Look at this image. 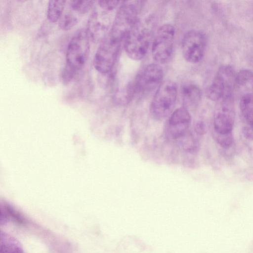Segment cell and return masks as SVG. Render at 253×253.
Masks as SVG:
<instances>
[{"label":"cell","instance_id":"cell-2","mask_svg":"<svg viewBox=\"0 0 253 253\" xmlns=\"http://www.w3.org/2000/svg\"><path fill=\"white\" fill-rule=\"evenodd\" d=\"M153 19H138L126 36L124 46L131 59L139 60L146 54L153 36Z\"/></svg>","mask_w":253,"mask_h":253},{"label":"cell","instance_id":"cell-3","mask_svg":"<svg viewBox=\"0 0 253 253\" xmlns=\"http://www.w3.org/2000/svg\"><path fill=\"white\" fill-rule=\"evenodd\" d=\"M177 95L175 83L166 81L158 87L152 100L150 111L152 117L162 121L173 112Z\"/></svg>","mask_w":253,"mask_h":253},{"label":"cell","instance_id":"cell-12","mask_svg":"<svg viewBox=\"0 0 253 253\" xmlns=\"http://www.w3.org/2000/svg\"><path fill=\"white\" fill-rule=\"evenodd\" d=\"M234 92L243 96L253 94V71L243 69L236 73Z\"/></svg>","mask_w":253,"mask_h":253},{"label":"cell","instance_id":"cell-11","mask_svg":"<svg viewBox=\"0 0 253 253\" xmlns=\"http://www.w3.org/2000/svg\"><path fill=\"white\" fill-rule=\"evenodd\" d=\"M191 117L189 111L184 107L177 108L170 115L167 124V133L172 139H179L187 133Z\"/></svg>","mask_w":253,"mask_h":253},{"label":"cell","instance_id":"cell-1","mask_svg":"<svg viewBox=\"0 0 253 253\" xmlns=\"http://www.w3.org/2000/svg\"><path fill=\"white\" fill-rule=\"evenodd\" d=\"M89 39L87 29L81 28L70 39L67 47L66 65L62 74L64 84L70 83L85 65L90 50Z\"/></svg>","mask_w":253,"mask_h":253},{"label":"cell","instance_id":"cell-13","mask_svg":"<svg viewBox=\"0 0 253 253\" xmlns=\"http://www.w3.org/2000/svg\"><path fill=\"white\" fill-rule=\"evenodd\" d=\"M87 30L90 38L95 42H100L108 33L107 26L99 20L98 13L95 11L90 15Z\"/></svg>","mask_w":253,"mask_h":253},{"label":"cell","instance_id":"cell-22","mask_svg":"<svg viewBox=\"0 0 253 253\" xmlns=\"http://www.w3.org/2000/svg\"><path fill=\"white\" fill-rule=\"evenodd\" d=\"M120 1L118 0H101L98 1L99 6L105 10H112L118 5Z\"/></svg>","mask_w":253,"mask_h":253},{"label":"cell","instance_id":"cell-24","mask_svg":"<svg viewBox=\"0 0 253 253\" xmlns=\"http://www.w3.org/2000/svg\"><path fill=\"white\" fill-rule=\"evenodd\" d=\"M195 130L199 135H204L207 132L206 125L203 122H198L195 125Z\"/></svg>","mask_w":253,"mask_h":253},{"label":"cell","instance_id":"cell-18","mask_svg":"<svg viewBox=\"0 0 253 253\" xmlns=\"http://www.w3.org/2000/svg\"><path fill=\"white\" fill-rule=\"evenodd\" d=\"M10 220H13L15 222L20 223H24L25 221L24 219L10 208L6 207H1L0 219V225H5Z\"/></svg>","mask_w":253,"mask_h":253},{"label":"cell","instance_id":"cell-5","mask_svg":"<svg viewBox=\"0 0 253 253\" xmlns=\"http://www.w3.org/2000/svg\"><path fill=\"white\" fill-rule=\"evenodd\" d=\"M236 73L230 65H224L218 69L211 83L207 87L206 94L212 101L233 97Z\"/></svg>","mask_w":253,"mask_h":253},{"label":"cell","instance_id":"cell-19","mask_svg":"<svg viewBox=\"0 0 253 253\" xmlns=\"http://www.w3.org/2000/svg\"><path fill=\"white\" fill-rule=\"evenodd\" d=\"M78 21V17L70 12L62 14L59 20V27L63 30L67 31L72 29Z\"/></svg>","mask_w":253,"mask_h":253},{"label":"cell","instance_id":"cell-6","mask_svg":"<svg viewBox=\"0 0 253 253\" xmlns=\"http://www.w3.org/2000/svg\"><path fill=\"white\" fill-rule=\"evenodd\" d=\"M122 43L107 33L100 42L94 57V66L98 72L106 74L112 69Z\"/></svg>","mask_w":253,"mask_h":253},{"label":"cell","instance_id":"cell-7","mask_svg":"<svg viewBox=\"0 0 253 253\" xmlns=\"http://www.w3.org/2000/svg\"><path fill=\"white\" fill-rule=\"evenodd\" d=\"M174 36L175 29L170 24L163 25L158 29L152 45V55L158 63L164 64L170 59Z\"/></svg>","mask_w":253,"mask_h":253},{"label":"cell","instance_id":"cell-16","mask_svg":"<svg viewBox=\"0 0 253 253\" xmlns=\"http://www.w3.org/2000/svg\"><path fill=\"white\" fill-rule=\"evenodd\" d=\"M240 108L245 125L253 126V94L241 97Z\"/></svg>","mask_w":253,"mask_h":253},{"label":"cell","instance_id":"cell-4","mask_svg":"<svg viewBox=\"0 0 253 253\" xmlns=\"http://www.w3.org/2000/svg\"><path fill=\"white\" fill-rule=\"evenodd\" d=\"M139 1H124L119 7L108 34L124 43L128 32L138 20Z\"/></svg>","mask_w":253,"mask_h":253},{"label":"cell","instance_id":"cell-17","mask_svg":"<svg viewBox=\"0 0 253 253\" xmlns=\"http://www.w3.org/2000/svg\"><path fill=\"white\" fill-rule=\"evenodd\" d=\"M66 1L64 0H49L48 2L46 15L51 22L59 20L62 15Z\"/></svg>","mask_w":253,"mask_h":253},{"label":"cell","instance_id":"cell-20","mask_svg":"<svg viewBox=\"0 0 253 253\" xmlns=\"http://www.w3.org/2000/svg\"><path fill=\"white\" fill-rule=\"evenodd\" d=\"M94 1L73 0L70 1V8L80 14L87 12L92 7Z\"/></svg>","mask_w":253,"mask_h":253},{"label":"cell","instance_id":"cell-23","mask_svg":"<svg viewBox=\"0 0 253 253\" xmlns=\"http://www.w3.org/2000/svg\"><path fill=\"white\" fill-rule=\"evenodd\" d=\"M242 131L246 139L253 141V126L245 125L242 128Z\"/></svg>","mask_w":253,"mask_h":253},{"label":"cell","instance_id":"cell-15","mask_svg":"<svg viewBox=\"0 0 253 253\" xmlns=\"http://www.w3.org/2000/svg\"><path fill=\"white\" fill-rule=\"evenodd\" d=\"M0 253H24L19 241L14 237L1 231L0 235Z\"/></svg>","mask_w":253,"mask_h":253},{"label":"cell","instance_id":"cell-21","mask_svg":"<svg viewBox=\"0 0 253 253\" xmlns=\"http://www.w3.org/2000/svg\"><path fill=\"white\" fill-rule=\"evenodd\" d=\"M213 135L217 143L223 148H229L233 144L234 137L232 132L218 133L214 131Z\"/></svg>","mask_w":253,"mask_h":253},{"label":"cell","instance_id":"cell-14","mask_svg":"<svg viewBox=\"0 0 253 253\" xmlns=\"http://www.w3.org/2000/svg\"><path fill=\"white\" fill-rule=\"evenodd\" d=\"M184 107L188 110L196 107L200 102L202 91L200 87L193 83H186L181 88Z\"/></svg>","mask_w":253,"mask_h":253},{"label":"cell","instance_id":"cell-9","mask_svg":"<svg viewBox=\"0 0 253 253\" xmlns=\"http://www.w3.org/2000/svg\"><path fill=\"white\" fill-rule=\"evenodd\" d=\"M207 39L202 32L195 30L187 31L182 41V50L185 59L191 63L200 62L204 56Z\"/></svg>","mask_w":253,"mask_h":253},{"label":"cell","instance_id":"cell-10","mask_svg":"<svg viewBox=\"0 0 253 253\" xmlns=\"http://www.w3.org/2000/svg\"><path fill=\"white\" fill-rule=\"evenodd\" d=\"M218 102L213 118L214 131L218 133L231 132L235 116L233 97L225 98Z\"/></svg>","mask_w":253,"mask_h":253},{"label":"cell","instance_id":"cell-8","mask_svg":"<svg viewBox=\"0 0 253 253\" xmlns=\"http://www.w3.org/2000/svg\"><path fill=\"white\" fill-rule=\"evenodd\" d=\"M163 70L158 64L145 66L131 83L134 95L150 93L162 84Z\"/></svg>","mask_w":253,"mask_h":253}]
</instances>
